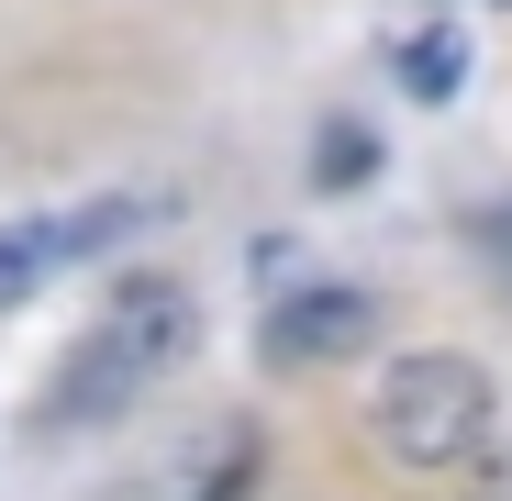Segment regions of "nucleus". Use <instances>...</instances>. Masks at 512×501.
<instances>
[{"label":"nucleus","mask_w":512,"mask_h":501,"mask_svg":"<svg viewBox=\"0 0 512 501\" xmlns=\"http://www.w3.org/2000/svg\"><path fill=\"white\" fill-rule=\"evenodd\" d=\"M368 424H379V457H390V468H468V457H490L501 401H490V368H479V357L423 346V357H390V368H379Z\"/></svg>","instance_id":"f257e3e1"},{"label":"nucleus","mask_w":512,"mask_h":501,"mask_svg":"<svg viewBox=\"0 0 512 501\" xmlns=\"http://www.w3.org/2000/svg\"><path fill=\"white\" fill-rule=\"evenodd\" d=\"M134 223V201H101V212H45V223H0V312L34 301L67 257H90V245H112Z\"/></svg>","instance_id":"7ed1b4c3"},{"label":"nucleus","mask_w":512,"mask_h":501,"mask_svg":"<svg viewBox=\"0 0 512 501\" xmlns=\"http://www.w3.org/2000/svg\"><path fill=\"white\" fill-rule=\"evenodd\" d=\"M368 334H379V301L323 279V290H290V301L268 312V357H279V368H334V357H357Z\"/></svg>","instance_id":"20e7f679"},{"label":"nucleus","mask_w":512,"mask_h":501,"mask_svg":"<svg viewBox=\"0 0 512 501\" xmlns=\"http://www.w3.org/2000/svg\"><path fill=\"white\" fill-rule=\"evenodd\" d=\"M179 346H190V290L179 279H123L90 323V346H78V368L56 379V412H123Z\"/></svg>","instance_id":"f03ea898"},{"label":"nucleus","mask_w":512,"mask_h":501,"mask_svg":"<svg viewBox=\"0 0 512 501\" xmlns=\"http://www.w3.org/2000/svg\"><path fill=\"white\" fill-rule=\"evenodd\" d=\"M379 179V134L368 123H323L312 134V190H368Z\"/></svg>","instance_id":"423d86ee"},{"label":"nucleus","mask_w":512,"mask_h":501,"mask_svg":"<svg viewBox=\"0 0 512 501\" xmlns=\"http://www.w3.org/2000/svg\"><path fill=\"white\" fill-rule=\"evenodd\" d=\"M390 78H401V101H457L468 90V34L457 23H423L390 45Z\"/></svg>","instance_id":"39448f33"},{"label":"nucleus","mask_w":512,"mask_h":501,"mask_svg":"<svg viewBox=\"0 0 512 501\" xmlns=\"http://www.w3.org/2000/svg\"><path fill=\"white\" fill-rule=\"evenodd\" d=\"M245 457H256V446H245V424H223V446H212V468H201V490H190V501H234V490H245Z\"/></svg>","instance_id":"0eeeda50"}]
</instances>
